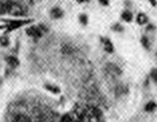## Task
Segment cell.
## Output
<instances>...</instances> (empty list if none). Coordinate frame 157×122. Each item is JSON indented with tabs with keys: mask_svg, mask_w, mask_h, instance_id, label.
Instances as JSON below:
<instances>
[{
	"mask_svg": "<svg viewBox=\"0 0 157 122\" xmlns=\"http://www.w3.org/2000/svg\"><path fill=\"white\" fill-rule=\"evenodd\" d=\"M79 122H103L102 112L95 107H88L78 115Z\"/></svg>",
	"mask_w": 157,
	"mask_h": 122,
	"instance_id": "6da1fadb",
	"label": "cell"
},
{
	"mask_svg": "<svg viewBox=\"0 0 157 122\" xmlns=\"http://www.w3.org/2000/svg\"><path fill=\"white\" fill-rule=\"evenodd\" d=\"M1 13H5V12H8L12 16H23L25 15V10L23 8L21 7L20 5L18 3H15L12 1H7L2 7H1Z\"/></svg>",
	"mask_w": 157,
	"mask_h": 122,
	"instance_id": "7a4b0ae2",
	"label": "cell"
},
{
	"mask_svg": "<svg viewBox=\"0 0 157 122\" xmlns=\"http://www.w3.org/2000/svg\"><path fill=\"white\" fill-rule=\"evenodd\" d=\"M42 29H45L43 26H40V27H30V28L27 29V34L32 37V38L38 39V38L42 37V34H43Z\"/></svg>",
	"mask_w": 157,
	"mask_h": 122,
	"instance_id": "3957f363",
	"label": "cell"
},
{
	"mask_svg": "<svg viewBox=\"0 0 157 122\" xmlns=\"http://www.w3.org/2000/svg\"><path fill=\"white\" fill-rule=\"evenodd\" d=\"M30 20H16V21H10V25L8 26V31L15 30V29H18L20 28L21 26H25L27 23H29Z\"/></svg>",
	"mask_w": 157,
	"mask_h": 122,
	"instance_id": "277c9868",
	"label": "cell"
},
{
	"mask_svg": "<svg viewBox=\"0 0 157 122\" xmlns=\"http://www.w3.org/2000/svg\"><path fill=\"white\" fill-rule=\"evenodd\" d=\"M102 42L104 44V49L106 52H108V53L114 52V44L112 43V41L108 38H102Z\"/></svg>",
	"mask_w": 157,
	"mask_h": 122,
	"instance_id": "5b68a950",
	"label": "cell"
},
{
	"mask_svg": "<svg viewBox=\"0 0 157 122\" xmlns=\"http://www.w3.org/2000/svg\"><path fill=\"white\" fill-rule=\"evenodd\" d=\"M136 20H137V23H138V25H146L147 22H148V17H147L145 13L140 12V13L137 15Z\"/></svg>",
	"mask_w": 157,
	"mask_h": 122,
	"instance_id": "8992f818",
	"label": "cell"
},
{
	"mask_svg": "<svg viewBox=\"0 0 157 122\" xmlns=\"http://www.w3.org/2000/svg\"><path fill=\"white\" fill-rule=\"evenodd\" d=\"M12 122H31V120L25 114H18L13 118Z\"/></svg>",
	"mask_w": 157,
	"mask_h": 122,
	"instance_id": "52a82bcc",
	"label": "cell"
},
{
	"mask_svg": "<svg viewBox=\"0 0 157 122\" xmlns=\"http://www.w3.org/2000/svg\"><path fill=\"white\" fill-rule=\"evenodd\" d=\"M107 70L110 72L112 74H120V73H122L120 69H119L117 66H115V64H112V63L107 66Z\"/></svg>",
	"mask_w": 157,
	"mask_h": 122,
	"instance_id": "ba28073f",
	"label": "cell"
},
{
	"mask_svg": "<svg viewBox=\"0 0 157 122\" xmlns=\"http://www.w3.org/2000/svg\"><path fill=\"white\" fill-rule=\"evenodd\" d=\"M122 19L126 22H130L133 20V13L129 10H125L123 13H122Z\"/></svg>",
	"mask_w": 157,
	"mask_h": 122,
	"instance_id": "9c48e42d",
	"label": "cell"
},
{
	"mask_svg": "<svg viewBox=\"0 0 157 122\" xmlns=\"http://www.w3.org/2000/svg\"><path fill=\"white\" fill-rule=\"evenodd\" d=\"M51 16L55 19H59V18H61L63 16V10L59 9V8H53L51 10Z\"/></svg>",
	"mask_w": 157,
	"mask_h": 122,
	"instance_id": "30bf717a",
	"label": "cell"
},
{
	"mask_svg": "<svg viewBox=\"0 0 157 122\" xmlns=\"http://www.w3.org/2000/svg\"><path fill=\"white\" fill-rule=\"evenodd\" d=\"M6 60H7V62H8V64H9L10 67H12V68H16V67L19 64V61H18V59H17V58H15V57H8Z\"/></svg>",
	"mask_w": 157,
	"mask_h": 122,
	"instance_id": "8fae6325",
	"label": "cell"
},
{
	"mask_svg": "<svg viewBox=\"0 0 157 122\" xmlns=\"http://www.w3.org/2000/svg\"><path fill=\"white\" fill-rule=\"evenodd\" d=\"M156 108H157V104L154 101H149L146 105H145V110H146L147 112L155 111V110H156Z\"/></svg>",
	"mask_w": 157,
	"mask_h": 122,
	"instance_id": "7c38bea8",
	"label": "cell"
},
{
	"mask_svg": "<svg viewBox=\"0 0 157 122\" xmlns=\"http://www.w3.org/2000/svg\"><path fill=\"white\" fill-rule=\"evenodd\" d=\"M60 122H79V120H78V119H75L73 115H70V114H65L63 118H61Z\"/></svg>",
	"mask_w": 157,
	"mask_h": 122,
	"instance_id": "4fadbf2b",
	"label": "cell"
},
{
	"mask_svg": "<svg viewBox=\"0 0 157 122\" xmlns=\"http://www.w3.org/2000/svg\"><path fill=\"white\" fill-rule=\"evenodd\" d=\"M45 88H46L48 91L52 92V93H56V94L60 92V89H59L58 87H56V86H52V84H46V86H45Z\"/></svg>",
	"mask_w": 157,
	"mask_h": 122,
	"instance_id": "5bb4252c",
	"label": "cell"
},
{
	"mask_svg": "<svg viewBox=\"0 0 157 122\" xmlns=\"http://www.w3.org/2000/svg\"><path fill=\"white\" fill-rule=\"evenodd\" d=\"M140 42H142V44L144 46L145 49H149V47H150V42H149V40H148V38H147L146 36H143V37H142Z\"/></svg>",
	"mask_w": 157,
	"mask_h": 122,
	"instance_id": "9a60e30c",
	"label": "cell"
},
{
	"mask_svg": "<svg viewBox=\"0 0 157 122\" xmlns=\"http://www.w3.org/2000/svg\"><path fill=\"white\" fill-rule=\"evenodd\" d=\"M112 30L116 31V32H123V31H124V28H123V26H120L119 23H115V25L112 27Z\"/></svg>",
	"mask_w": 157,
	"mask_h": 122,
	"instance_id": "2e32d148",
	"label": "cell"
},
{
	"mask_svg": "<svg viewBox=\"0 0 157 122\" xmlns=\"http://www.w3.org/2000/svg\"><path fill=\"white\" fill-rule=\"evenodd\" d=\"M79 21H80L82 25L86 26V25L88 23V18H87V16H86V15H80V16H79Z\"/></svg>",
	"mask_w": 157,
	"mask_h": 122,
	"instance_id": "e0dca14e",
	"label": "cell"
},
{
	"mask_svg": "<svg viewBox=\"0 0 157 122\" xmlns=\"http://www.w3.org/2000/svg\"><path fill=\"white\" fill-rule=\"evenodd\" d=\"M150 78L154 80L155 83H157V69H153L150 71Z\"/></svg>",
	"mask_w": 157,
	"mask_h": 122,
	"instance_id": "ac0fdd59",
	"label": "cell"
},
{
	"mask_svg": "<svg viewBox=\"0 0 157 122\" xmlns=\"http://www.w3.org/2000/svg\"><path fill=\"white\" fill-rule=\"evenodd\" d=\"M0 43H1L3 47H6V46H8V43H9V39H8L7 37H1V38H0Z\"/></svg>",
	"mask_w": 157,
	"mask_h": 122,
	"instance_id": "d6986e66",
	"label": "cell"
},
{
	"mask_svg": "<svg viewBox=\"0 0 157 122\" xmlns=\"http://www.w3.org/2000/svg\"><path fill=\"white\" fill-rule=\"evenodd\" d=\"M146 30H147V31H153V30H155V26H154V25H152V23L147 25Z\"/></svg>",
	"mask_w": 157,
	"mask_h": 122,
	"instance_id": "ffe728a7",
	"label": "cell"
},
{
	"mask_svg": "<svg viewBox=\"0 0 157 122\" xmlns=\"http://www.w3.org/2000/svg\"><path fill=\"white\" fill-rule=\"evenodd\" d=\"M98 1H99V3L103 5V6H108V5H109V0H98Z\"/></svg>",
	"mask_w": 157,
	"mask_h": 122,
	"instance_id": "44dd1931",
	"label": "cell"
},
{
	"mask_svg": "<svg viewBox=\"0 0 157 122\" xmlns=\"http://www.w3.org/2000/svg\"><path fill=\"white\" fill-rule=\"evenodd\" d=\"M148 1L150 2V5H152L153 7H156V6H157V1H156V0H148Z\"/></svg>",
	"mask_w": 157,
	"mask_h": 122,
	"instance_id": "7402d4cb",
	"label": "cell"
},
{
	"mask_svg": "<svg viewBox=\"0 0 157 122\" xmlns=\"http://www.w3.org/2000/svg\"><path fill=\"white\" fill-rule=\"evenodd\" d=\"M78 2H84V1H88V0H77Z\"/></svg>",
	"mask_w": 157,
	"mask_h": 122,
	"instance_id": "603a6c76",
	"label": "cell"
},
{
	"mask_svg": "<svg viewBox=\"0 0 157 122\" xmlns=\"http://www.w3.org/2000/svg\"><path fill=\"white\" fill-rule=\"evenodd\" d=\"M156 56H157V52H156Z\"/></svg>",
	"mask_w": 157,
	"mask_h": 122,
	"instance_id": "cb8c5ba5",
	"label": "cell"
}]
</instances>
